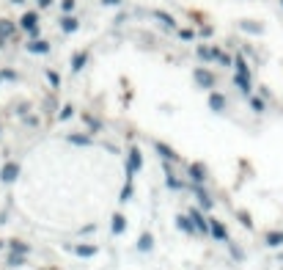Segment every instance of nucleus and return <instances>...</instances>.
<instances>
[{
  "instance_id": "a18cd8bd",
  "label": "nucleus",
  "mask_w": 283,
  "mask_h": 270,
  "mask_svg": "<svg viewBox=\"0 0 283 270\" xmlns=\"http://www.w3.org/2000/svg\"><path fill=\"white\" fill-rule=\"evenodd\" d=\"M11 3H14V6H22V3H25V0H11Z\"/></svg>"
},
{
  "instance_id": "e433bc0d",
  "label": "nucleus",
  "mask_w": 283,
  "mask_h": 270,
  "mask_svg": "<svg viewBox=\"0 0 283 270\" xmlns=\"http://www.w3.org/2000/svg\"><path fill=\"white\" fill-rule=\"evenodd\" d=\"M236 221H239L245 229H253V218H250L245 210H239V212H236Z\"/></svg>"
},
{
  "instance_id": "09e8293b",
  "label": "nucleus",
  "mask_w": 283,
  "mask_h": 270,
  "mask_svg": "<svg viewBox=\"0 0 283 270\" xmlns=\"http://www.w3.org/2000/svg\"><path fill=\"white\" fill-rule=\"evenodd\" d=\"M281 6H283V0H281Z\"/></svg>"
},
{
  "instance_id": "f3484780",
  "label": "nucleus",
  "mask_w": 283,
  "mask_h": 270,
  "mask_svg": "<svg viewBox=\"0 0 283 270\" xmlns=\"http://www.w3.org/2000/svg\"><path fill=\"white\" fill-rule=\"evenodd\" d=\"M58 25H61L64 33H77V30H80V19H77L74 14H64V17L58 19Z\"/></svg>"
},
{
  "instance_id": "2eb2a0df",
  "label": "nucleus",
  "mask_w": 283,
  "mask_h": 270,
  "mask_svg": "<svg viewBox=\"0 0 283 270\" xmlns=\"http://www.w3.org/2000/svg\"><path fill=\"white\" fill-rule=\"evenodd\" d=\"M234 86L239 89V94H245V96L253 94V80H250V75H239V72H234Z\"/></svg>"
},
{
  "instance_id": "4be33fe9",
  "label": "nucleus",
  "mask_w": 283,
  "mask_h": 270,
  "mask_svg": "<svg viewBox=\"0 0 283 270\" xmlns=\"http://www.w3.org/2000/svg\"><path fill=\"white\" fill-rule=\"evenodd\" d=\"M135 248H138V251H141V254H148V251H154V234H151V232H143L141 237H138Z\"/></svg>"
},
{
  "instance_id": "72a5a7b5",
  "label": "nucleus",
  "mask_w": 283,
  "mask_h": 270,
  "mask_svg": "<svg viewBox=\"0 0 283 270\" xmlns=\"http://www.w3.org/2000/svg\"><path fill=\"white\" fill-rule=\"evenodd\" d=\"M22 124L30 127V130H36V127H42V119H39L36 113H25V116H22Z\"/></svg>"
},
{
  "instance_id": "49530a36",
  "label": "nucleus",
  "mask_w": 283,
  "mask_h": 270,
  "mask_svg": "<svg viewBox=\"0 0 283 270\" xmlns=\"http://www.w3.org/2000/svg\"><path fill=\"white\" fill-rule=\"evenodd\" d=\"M278 262H281V265H283V254H278Z\"/></svg>"
},
{
  "instance_id": "6ab92c4d",
  "label": "nucleus",
  "mask_w": 283,
  "mask_h": 270,
  "mask_svg": "<svg viewBox=\"0 0 283 270\" xmlns=\"http://www.w3.org/2000/svg\"><path fill=\"white\" fill-rule=\"evenodd\" d=\"M264 246L267 248H283V229H272L264 234Z\"/></svg>"
},
{
  "instance_id": "a19ab883",
  "label": "nucleus",
  "mask_w": 283,
  "mask_h": 270,
  "mask_svg": "<svg viewBox=\"0 0 283 270\" xmlns=\"http://www.w3.org/2000/svg\"><path fill=\"white\" fill-rule=\"evenodd\" d=\"M25 113H30V105L28 102H22V105H17V116H19V119H22V116Z\"/></svg>"
},
{
  "instance_id": "9d476101",
  "label": "nucleus",
  "mask_w": 283,
  "mask_h": 270,
  "mask_svg": "<svg viewBox=\"0 0 283 270\" xmlns=\"http://www.w3.org/2000/svg\"><path fill=\"white\" fill-rule=\"evenodd\" d=\"M25 50H28L30 55H50V50H53V44H50L47 39L36 36V39H28V44H25Z\"/></svg>"
},
{
  "instance_id": "39448f33",
  "label": "nucleus",
  "mask_w": 283,
  "mask_h": 270,
  "mask_svg": "<svg viewBox=\"0 0 283 270\" xmlns=\"http://www.w3.org/2000/svg\"><path fill=\"white\" fill-rule=\"evenodd\" d=\"M19 174H22V166H19L17 160H8L0 168V182H3V185H14V182L19 180Z\"/></svg>"
},
{
  "instance_id": "f704fd0d",
  "label": "nucleus",
  "mask_w": 283,
  "mask_h": 270,
  "mask_svg": "<svg viewBox=\"0 0 283 270\" xmlns=\"http://www.w3.org/2000/svg\"><path fill=\"white\" fill-rule=\"evenodd\" d=\"M71 116H74V105H64V108H58V121H69Z\"/></svg>"
},
{
  "instance_id": "79ce46f5",
  "label": "nucleus",
  "mask_w": 283,
  "mask_h": 270,
  "mask_svg": "<svg viewBox=\"0 0 283 270\" xmlns=\"http://www.w3.org/2000/svg\"><path fill=\"white\" fill-rule=\"evenodd\" d=\"M61 8H64V11H66V14H69V11H71V8H74V0H64V3H61Z\"/></svg>"
},
{
  "instance_id": "412c9836",
  "label": "nucleus",
  "mask_w": 283,
  "mask_h": 270,
  "mask_svg": "<svg viewBox=\"0 0 283 270\" xmlns=\"http://www.w3.org/2000/svg\"><path fill=\"white\" fill-rule=\"evenodd\" d=\"M212 53H214V64L223 66V69H231V64H234V55H228L225 50L214 47V44H212Z\"/></svg>"
},
{
  "instance_id": "393cba45",
  "label": "nucleus",
  "mask_w": 283,
  "mask_h": 270,
  "mask_svg": "<svg viewBox=\"0 0 283 270\" xmlns=\"http://www.w3.org/2000/svg\"><path fill=\"white\" fill-rule=\"evenodd\" d=\"M14 33H17V25H14L11 19H0V42L11 39Z\"/></svg>"
},
{
  "instance_id": "a211bd4d",
  "label": "nucleus",
  "mask_w": 283,
  "mask_h": 270,
  "mask_svg": "<svg viewBox=\"0 0 283 270\" xmlns=\"http://www.w3.org/2000/svg\"><path fill=\"white\" fill-rule=\"evenodd\" d=\"M85 64H88V53L85 50H80V53H74L71 55V64H69V69H71V75H80L85 69Z\"/></svg>"
},
{
  "instance_id": "1a4fd4ad",
  "label": "nucleus",
  "mask_w": 283,
  "mask_h": 270,
  "mask_svg": "<svg viewBox=\"0 0 283 270\" xmlns=\"http://www.w3.org/2000/svg\"><path fill=\"white\" fill-rule=\"evenodd\" d=\"M187 180L190 182H201V185H207L209 180V168L204 163H190L187 166Z\"/></svg>"
},
{
  "instance_id": "cd10ccee",
  "label": "nucleus",
  "mask_w": 283,
  "mask_h": 270,
  "mask_svg": "<svg viewBox=\"0 0 283 270\" xmlns=\"http://www.w3.org/2000/svg\"><path fill=\"white\" fill-rule=\"evenodd\" d=\"M83 124H85V130L94 135V132H99L102 130V121L96 119V116H91V113H83Z\"/></svg>"
},
{
  "instance_id": "6e6552de",
  "label": "nucleus",
  "mask_w": 283,
  "mask_h": 270,
  "mask_svg": "<svg viewBox=\"0 0 283 270\" xmlns=\"http://www.w3.org/2000/svg\"><path fill=\"white\" fill-rule=\"evenodd\" d=\"M209 237H212V240H217V243H228L231 240V234H228V229H225V223L217 221V218H209Z\"/></svg>"
},
{
  "instance_id": "5701e85b",
  "label": "nucleus",
  "mask_w": 283,
  "mask_h": 270,
  "mask_svg": "<svg viewBox=\"0 0 283 270\" xmlns=\"http://www.w3.org/2000/svg\"><path fill=\"white\" fill-rule=\"evenodd\" d=\"M248 108L253 110V113H264V110H267V99L261 94H250L248 96Z\"/></svg>"
},
{
  "instance_id": "dca6fc26",
  "label": "nucleus",
  "mask_w": 283,
  "mask_h": 270,
  "mask_svg": "<svg viewBox=\"0 0 283 270\" xmlns=\"http://www.w3.org/2000/svg\"><path fill=\"white\" fill-rule=\"evenodd\" d=\"M71 251H74V257H80V259H94L96 254H99V246H91V243H77Z\"/></svg>"
},
{
  "instance_id": "4468645a",
  "label": "nucleus",
  "mask_w": 283,
  "mask_h": 270,
  "mask_svg": "<svg viewBox=\"0 0 283 270\" xmlns=\"http://www.w3.org/2000/svg\"><path fill=\"white\" fill-rule=\"evenodd\" d=\"M176 229L182 234H187V237H198V232H195V226H193V221H190L187 212H179L176 215Z\"/></svg>"
},
{
  "instance_id": "de8ad7c7",
  "label": "nucleus",
  "mask_w": 283,
  "mask_h": 270,
  "mask_svg": "<svg viewBox=\"0 0 283 270\" xmlns=\"http://www.w3.org/2000/svg\"><path fill=\"white\" fill-rule=\"evenodd\" d=\"M0 135H3V130H0Z\"/></svg>"
},
{
  "instance_id": "f257e3e1",
  "label": "nucleus",
  "mask_w": 283,
  "mask_h": 270,
  "mask_svg": "<svg viewBox=\"0 0 283 270\" xmlns=\"http://www.w3.org/2000/svg\"><path fill=\"white\" fill-rule=\"evenodd\" d=\"M143 168V149L141 146L132 144L130 149H127V160H124V177L127 180H135L138 174H141Z\"/></svg>"
},
{
  "instance_id": "ea45409f",
  "label": "nucleus",
  "mask_w": 283,
  "mask_h": 270,
  "mask_svg": "<svg viewBox=\"0 0 283 270\" xmlns=\"http://www.w3.org/2000/svg\"><path fill=\"white\" fill-rule=\"evenodd\" d=\"M96 232V223H88V226L80 229V237H85V234H94Z\"/></svg>"
},
{
  "instance_id": "37998d69",
  "label": "nucleus",
  "mask_w": 283,
  "mask_h": 270,
  "mask_svg": "<svg viewBox=\"0 0 283 270\" xmlns=\"http://www.w3.org/2000/svg\"><path fill=\"white\" fill-rule=\"evenodd\" d=\"M36 6H39V8H50V6H53V0H36Z\"/></svg>"
},
{
  "instance_id": "b1692460",
  "label": "nucleus",
  "mask_w": 283,
  "mask_h": 270,
  "mask_svg": "<svg viewBox=\"0 0 283 270\" xmlns=\"http://www.w3.org/2000/svg\"><path fill=\"white\" fill-rule=\"evenodd\" d=\"M195 55H198L201 64H212V61H214L212 44H198V47H195Z\"/></svg>"
},
{
  "instance_id": "423d86ee",
  "label": "nucleus",
  "mask_w": 283,
  "mask_h": 270,
  "mask_svg": "<svg viewBox=\"0 0 283 270\" xmlns=\"http://www.w3.org/2000/svg\"><path fill=\"white\" fill-rule=\"evenodd\" d=\"M162 174H165V187L168 190H184V182L176 177V171H173V163H168V160H162Z\"/></svg>"
},
{
  "instance_id": "58836bf2",
  "label": "nucleus",
  "mask_w": 283,
  "mask_h": 270,
  "mask_svg": "<svg viewBox=\"0 0 283 270\" xmlns=\"http://www.w3.org/2000/svg\"><path fill=\"white\" fill-rule=\"evenodd\" d=\"M239 28H242V30H248V33H261V30H264V28H261V25H256V22H248V19H245V22H239Z\"/></svg>"
},
{
  "instance_id": "c03bdc74",
  "label": "nucleus",
  "mask_w": 283,
  "mask_h": 270,
  "mask_svg": "<svg viewBox=\"0 0 283 270\" xmlns=\"http://www.w3.org/2000/svg\"><path fill=\"white\" fill-rule=\"evenodd\" d=\"M102 3H105V6H118L121 0H102Z\"/></svg>"
},
{
  "instance_id": "7c9ffc66",
  "label": "nucleus",
  "mask_w": 283,
  "mask_h": 270,
  "mask_svg": "<svg viewBox=\"0 0 283 270\" xmlns=\"http://www.w3.org/2000/svg\"><path fill=\"white\" fill-rule=\"evenodd\" d=\"M44 78H47V83H50V89H53V91L61 89V75L55 72V69H47V72H44Z\"/></svg>"
},
{
  "instance_id": "4c0bfd02",
  "label": "nucleus",
  "mask_w": 283,
  "mask_h": 270,
  "mask_svg": "<svg viewBox=\"0 0 283 270\" xmlns=\"http://www.w3.org/2000/svg\"><path fill=\"white\" fill-rule=\"evenodd\" d=\"M179 39H182V42H193V39H198V33H195L193 28H182L179 30Z\"/></svg>"
},
{
  "instance_id": "9b49d317",
  "label": "nucleus",
  "mask_w": 283,
  "mask_h": 270,
  "mask_svg": "<svg viewBox=\"0 0 283 270\" xmlns=\"http://www.w3.org/2000/svg\"><path fill=\"white\" fill-rule=\"evenodd\" d=\"M127 226H130V223H127L124 212H113V218H110V234L113 237H121V234L127 232Z\"/></svg>"
},
{
  "instance_id": "473e14b6",
  "label": "nucleus",
  "mask_w": 283,
  "mask_h": 270,
  "mask_svg": "<svg viewBox=\"0 0 283 270\" xmlns=\"http://www.w3.org/2000/svg\"><path fill=\"white\" fill-rule=\"evenodd\" d=\"M154 17H157V19H159V22L165 25V28H171V30H173V28H176V19H173V17H171V14H165V11H154Z\"/></svg>"
},
{
  "instance_id": "c9c22d12",
  "label": "nucleus",
  "mask_w": 283,
  "mask_h": 270,
  "mask_svg": "<svg viewBox=\"0 0 283 270\" xmlns=\"http://www.w3.org/2000/svg\"><path fill=\"white\" fill-rule=\"evenodd\" d=\"M225 246H228V251H231V257H234L236 259V262H245V251H242V248L239 246H234V243H225Z\"/></svg>"
},
{
  "instance_id": "2f4dec72",
  "label": "nucleus",
  "mask_w": 283,
  "mask_h": 270,
  "mask_svg": "<svg viewBox=\"0 0 283 270\" xmlns=\"http://www.w3.org/2000/svg\"><path fill=\"white\" fill-rule=\"evenodd\" d=\"M0 80H3V83H19V75L6 66V69H0Z\"/></svg>"
},
{
  "instance_id": "7ed1b4c3",
  "label": "nucleus",
  "mask_w": 283,
  "mask_h": 270,
  "mask_svg": "<svg viewBox=\"0 0 283 270\" xmlns=\"http://www.w3.org/2000/svg\"><path fill=\"white\" fill-rule=\"evenodd\" d=\"M193 83L198 86V89H204V91H212L214 86H217V75H214L212 69H207V66H195L193 69Z\"/></svg>"
},
{
  "instance_id": "aec40b11",
  "label": "nucleus",
  "mask_w": 283,
  "mask_h": 270,
  "mask_svg": "<svg viewBox=\"0 0 283 270\" xmlns=\"http://www.w3.org/2000/svg\"><path fill=\"white\" fill-rule=\"evenodd\" d=\"M154 149H157V155L162 157V160H168V163H179V155H176V152H173L168 144H162V141H157V144H154Z\"/></svg>"
},
{
  "instance_id": "ddd939ff",
  "label": "nucleus",
  "mask_w": 283,
  "mask_h": 270,
  "mask_svg": "<svg viewBox=\"0 0 283 270\" xmlns=\"http://www.w3.org/2000/svg\"><path fill=\"white\" fill-rule=\"evenodd\" d=\"M209 110H212V113H223L225 110V105H228V99H225V94H220V91H209Z\"/></svg>"
},
{
  "instance_id": "a878e982",
  "label": "nucleus",
  "mask_w": 283,
  "mask_h": 270,
  "mask_svg": "<svg viewBox=\"0 0 283 270\" xmlns=\"http://www.w3.org/2000/svg\"><path fill=\"white\" fill-rule=\"evenodd\" d=\"M6 248H8V251H17V254H25V257L30 254V246L25 240H19V237H11V240L6 243Z\"/></svg>"
},
{
  "instance_id": "f03ea898",
  "label": "nucleus",
  "mask_w": 283,
  "mask_h": 270,
  "mask_svg": "<svg viewBox=\"0 0 283 270\" xmlns=\"http://www.w3.org/2000/svg\"><path fill=\"white\" fill-rule=\"evenodd\" d=\"M190 190H193V198L198 201V207L204 212H212L214 210V196L209 193L207 185H201V182H190Z\"/></svg>"
},
{
  "instance_id": "c756f323",
  "label": "nucleus",
  "mask_w": 283,
  "mask_h": 270,
  "mask_svg": "<svg viewBox=\"0 0 283 270\" xmlns=\"http://www.w3.org/2000/svg\"><path fill=\"white\" fill-rule=\"evenodd\" d=\"M132 193H135V185H132V180H124V187H121V193H118V201L124 204V201H130Z\"/></svg>"
},
{
  "instance_id": "0eeeda50",
  "label": "nucleus",
  "mask_w": 283,
  "mask_h": 270,
  "mask_svg": "<svg viewBox=\"0 0 283 270\" xmlns=\"http://www.w3.org/2000/svg\"><path fill=\"white\" fill-rule=\"evenodd\" d=\"M19 28L28 30V36H30V39L39 36V11H25L22 19H19Z\"/></svg>"
},
{
  "instance_id": "f8f14e48",
  "label": "nucleus",
  "mask_w": 283,
  "mask_h": 270,
  "mask_svg": "<svg viewBox=\"0 0 283 270\" xmlns=\"http://www.w3.org/2000/svg\"><path fill=\"white\" fill-rule=\"evenodd\" d=\"M66 141H69L71 146H80V149H88V146H94L91 132H69V135H66Z\"/></svg>"
},
{
  "instance_id": "8fccbe9b",
  "label": "nucleus",
  "mask_w": 283,
  "mask_h": 270,
  "mask_svg": "<svg viewBox=\"0 0 283 270\" xmlns=\"http://www.w3.org/2000/svg\"><path fill=\"white\" fill-rule=\"evenodd\" d=\"M0 83H3V80H0Z\"/></svg>"
},
{
  "instance_id": "c85d7f7f",
  "label": "nucleus",
  "mask_w": 283,
  "mask_h": 270,
  "mask_svg": "<svg viewBox=\"0 0 283 270\" xmlns=\"http://www.w3.org/2000/svg\"><path fill=\"white\" fill-rule=\"evenodd\" d=\"M231 66H234V72H239V75H250V66H248V61L242 58L239 53L234 55V64H231Z\"/></svg>"
},
{
  "instance_id": "20e7f679",
  "label": "nucleus",
  "mask_w": 283,
  "mask_h": 270,
  "mask_svg": "<svg viewBox=\"0 0 283 270\" xmlns=\"http://www.w3.org/2000/svg\"><path fill=\"white\" fill-rule=\"evenodd\" d=\"M190 215V221H193V226H195V232H198V237H207L209 234V215L201 207H193V210L187 212Z\"/></svg>"
},
{
  "instance_id": "bb28decb",
  "label": "nucleus",
  "mask_w": 283,
  "mask_h": 270,
  "mask_svg": "<svg viewBox=\"0 0 283 270\" xmlns=\"http://www.w3.org/2000/svg\"><path fill=\"white\" fill-rule=\"evenodd\" d=\"M25 262H28L25 254H17V251H8L6 254V265H8V268H22Z\"/></svg>"
}]
</instances>
